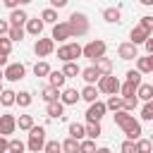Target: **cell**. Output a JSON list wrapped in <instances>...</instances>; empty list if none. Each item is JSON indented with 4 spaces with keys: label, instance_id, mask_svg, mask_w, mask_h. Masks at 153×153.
<instances>
[{
    "label": "cell",
    "instance_id": "e575fe53",
    "mask_svg": "<svg viewBox=\"0 0 153 153\" xmlns=\"http://www.w3.org/2000/svg\"><path fill=\"white\" fill-rule=\"evenodd\" d=\"M60 146H62V153H79V141H74V139H65V141H60Z\"/></svg>",
    "mask_w": 153,
    "mask_h": 153
},
{
    "label": "cell",
    "instance_id": "f907efd6",
    "mask_svg": "<svg viewBox=\"0 0 153 153\" xmlns=\"http://www.w3.org/2000/svg\"><path fill=\"white\" fill-rule=\"evenodd\" d=\"M65 5H67V0H50V10H55V12L60 7H65Z\"/></svg>",
    "mask_w": 153,
    "mask_h": 153
},
{
    "label": "cell",
    "instance_id": "ffe728a7",
    "mask_svg": "<svg viewBox=\"0 0 153 153\" xmlns=\"http://www.w3.org/2000/svg\"><path fill=\"white\" fill-rule=\"evenodd\" d=\"M26 19H29V14H26V10L24 7H19V10H14V12H10V26H24L26 24Z\"/></svg>",
    "mask_w": 153,
    "mask_h": 153
},
{
    "label": "cell",
    "instance_id": "836d02e7",
    "mask_svg": "<svg viewBox=\"0 0 153 153\" xmlns=\"http://www.w3.org/2000/svg\"><path fill=\"white\" fill-rule=\"evenodd\" d=\"M134 148H136V153H151L153 151V143H151V139H136L134 141Z\"/></svg>",
    "mask_w": 153,
    "mask_h": 153
},
{
    "label": "cell",
    "instance_id": "3957f363",
    "mask_svg": "<svg viewBox=\"0 0 153 153\" xmlns=\"http://www.w3.org/2000/svg\"><path fill=\"white\" fill-rule=\"evenodd\" d=\"M45 146V127L43 124H33L29 129V139H26V148L31 153H43Z\"/></svg>",
    "mask_w": 153,
    "mask_h": 153
},
{
    "label": "cell",
    "instance_id": "30bf717a",
    "mask_svg": "<svg viewBox=\"0 0 153 153\" xmlns=\"http://www.w3.org/2000/svg\"><path fill=\"white\" fill-rule=\"evenodd\" d=\"M17 131V117L14 115H10V112H5V115H0V136H10V134H14Z\"/></svg>",
    "mask_w": 153,
    "mask_h": 153
},
{
    "label": "cell",
    "instance_id": "d6a6232c",
    "mask_svg": "<svg viewBox=\"0 0 153 153\" xmlns=\"http://www.w3.org/2000/svg\"><path fill=\"white\" fill-rule=\"evenodd\" d=\"M26 151V143L22 139H10L7 141V153H24Z\"/></svg>",
    "mask_w": 153,
    "mask_h": 153
},
{
    "label": "cell",
    "instance_id": "ac0fdd59",
    "mask_svg": "<svg viewBox=\"0 0 153 153\" xmlns=\"http://www.w3.org/2000/svg\"><path fill=\"white\" fill-rule=\"evenodd\" d=\"M79 76H81V79L86 81V86H96V81L100 79V74H98V69H96L93 65H88V67H84Z\"/></svg>",
    "mask_w": 153,
    "mask_h": 153
},
{
    "label": "cell",
    "instance_id": "7dc6e473",
    "mask_svg": "<svg viewBox=\"0 0 153 153\" xmlns=\"http://www.w3.org/2000/svg\"><path fill=\"white\" fill-rule=\"evenodd\" d=\"M2 5H5L7 10H12V12H14V10H19V7H22V0H5Z\"/></svg>",
    "mask_w": 153,
    "mask_h": 153
},
{
    "label": "cell",
    "instance_id": "60d3db41",
    "mask_svg": "<svg viewBox=\"0 0 153 153\" xmlns=\"http://www.w3.org/2000/svg\"><path fill=\"white\" fill-rule=\"evenodd\" d=\"M43 153H62V146H60V141H57V139H50V141H45V146H43Z\"/></svg>",
    "mask_w": 153,
    "mask_h": 153
},
{
    "label": "cell",
    "instance_id": "4dcf8cb0",
    "mask_svg": "<svg viewBox=\"0 0 153 153\" xmlns=\"http://www.w3.org/2000/svg\"><path fill=\"white\" fill-rule=\"evenodd\" d=\"M24 26H10V31H7V38L12 41V43H22L24 41Z\"/></svg>",
    "mask_w": 153,
    "mask_h": 153
},
{
    "label": "cell",
    "instance_id": "44dd1931",
    "mask_svg": "<svg viewBox=\"0 0 153 153\" xmlns=\"http://www.w3.org/2000/svg\"><path fill=\"white\" fill-rule=\"evenodd\" d=\"M65 84H67V79H65V74L62 72H53L50 69V74H48V86H53V88H57V91H62L65 88Z\"/></svg>",
    "mask_w": 153,
    "mask_h": 153
},
{
    "label": "cell",
    "instance_id": "8d00e7d4",
    "mask_svg": "<svg viewBox=\"0 0 153 153\" xmlns=\"http://www.w3.org/2000/svg\"><path fill=\"white\" fill-rule=\"evenodd\" d=\"M105 110H112V112L122 110V98H120V96H108V100H105Z\"/></svg>",
    "mask_w": 153,
    "mask_h": 153
},
{
    "label": "cell",
    "instance_id": "c3c4849f",
    "mask_svg": "<svg viewBox=\"0 0 153 153\" xmlns=\"http://www.w3.org/2000/svg\"><path fill=\"white\" fill-rule=\"evenodd\" d=\"M143 48H146V55H153V33L143 41Z\"/></svg>",
    "mask_w": 153,
    "mask_h": 153
},
{
    "label": "cell",
    "instance_id": "5bb4252c",
    "mask_svg": "<svg viewBox=\"0 0 153 153\" xmlns=\"http://www.w3.org/2000/svg\"><path fill=\"white\" fill-rule=\"evenodd\" d=\"M60 103H62L65 108H67V105H76V103H79V91L65 86V88L60 91Z\"/></svg>",
    "mask_w": 153,
    "mask_h": 153
},
{
    "label": "cell",
    "instance_id": "816d5d0a",
    "mask_svg": "<svg viewBox=\"0 0 153 153\" xmlns=\"http://www.w3.org/2000/svg\"><path fill=\"white\" fill-rule=\"evenodd\" d=\"M7 141H10V139L0 136V153H7Z\"/></svg>",
    "mask_w": 153,
    "mask_h": 153
},
{
    "label": "cell",
    "instance_id": "484cf974",
    "mask_svg": "<svg viewBox=\"0 0 153 153\" xmlns=\"http://www.w3.org/2000/svg\"><path fill=\"white\" fill-rule=\"evenodd\" d=\"M84 131H86V139L96 141L103 134V127H100V122H88V124H84Z\"/></svg>",
    "mask_w": 153,
    "mask_h": 153
},
{
    "label": "cell",
    "instance_id": "bcb514c9",
    "mask_svg": "<svg viewBox=\"0 0 153 153\" xmlns=\"http://www.w3.org/2000/svg\"><path fill=\"white\" fill-rule=\"evenodd\" d=\"M120 153H136V148H134V141H122V146H120Z\"/></svg>",
    "mask_w": 153,
    "mask_h": 153
},
{
    "label": "cell",
    "instance_id": "9a60e30c",
    "mask_svg": "<svg viewBox=\"0 0 153 153\" xmlns=\"http://www.w3.org/2000/svg\"><path fill=\"white\" fill-rule=\"evenodd\" d=\"M136 72L143 76V74H151L153 72V55H139L136 57Z\"/></svg>",
    "mask_w": 153,
    "mask_h": 153
},
{
    "label": "cell",
    "instance_id": "4316f807",
    "mask_svg": "<svg viewBox=\"0 0 153 153\" xmlns=\"http://www.w3.org/2000/svg\"><path fill=\"white\" fill-rule=\"evenodd\" d=\"M41 98H43V103H45V105H48V103H55V100H60V91H57V88H53V86H43Z\"/></svg>",
    "mask_w": 153,
    "mask_h": 153
},
{
    "label": "cell",
    "instance_id": "7c38bea8",
    "mask_svg": "<svg viewBox=\"0 0 153 153\" xmlns=\"http://www.w3.org/2000/svg\"><path fill=\"white\" fill-rule=\"evenodd\" d=\"M117 57H120V60H136V57H139V48L131 45L129 41H124V43L117 45Z\"/></svg>",
    "mask_w": 153,
    "mask_h": 153
},
{
    "label": "cell",
    "instance_id": "7bdbcfd3",
    "mask_svg": "<svg viewBox=\"0 0 153 153\" xmlns=\"http://www.w3.org/2000/svg\"><path fill=\"white\" fill-rule=\"evenodd\" d=\"M93 151H96V141H91V139L79 141V153H93Z\"/></svg>",
    "mask_w": 153,
    "mask_h": 153
},
{
    "label": "cell",
    "instance_id": "9c48e42d",
    "mask_svg": "<svg viewBox=\"0 0 153 153\" xmlns=\"http://www.w3.org/2000/svg\"><path fill=\"white\" fill-rule=\"evenodd\" d=\"M105 103L103 100H96V103H91L88 105V110H86V124L88 122H100L103 117H105Z\"/></svg>",
    "mask_w": 153,
    "mask_h": 153
},
{
    "label": "cell",
    "instance_id": "52a82bcc",
    "mask_svg": "<svg viewBox=\"0 0 153 153\" xmlns=\"http://www.w3.org/2000/svg\"><path fill=\"white\" fill-rule=\"evenodd\" d=\"M26 76V65L24 62H10L5 69H2V79H7V81H22Z\"/></svg>",
    "mask_w": 153,
    "mask_h": 153
},
{
    "label": "cell",
    "instance_id": "7402d4cb",
    "mask_svg": "<svg viewBox=\"0 0 153 153\" xmlns=\"http://www.w3.org/2000/svg\"><path fill=\"white\" fill-rule=\"evenodd\" d=\"M136 100L153 103V86H151V84H139V88H136Z\"/></svg>",
    "mask_w": 153,
    "mask_h": 153
},
{
    "label": "cell",
    "instance_id": "11a10c76",
    "mask_svg": "<svg viewBox=\"0 0 153 153\" xmlns=\"http://www.w3.org/2000/svg\"><path fill=\"white\" fill-rule=\"evenodd\" d=\"M0 93H2V79H0Z\"/></svg>",
    "mask_w": 153,
    "mask_h": 153
},
{
    "label": "cell",
    "instance_id": "4fadbf2b",
    "mask_svg": "<svg viewBox=\"0 0 153 153\" xmlns=\"http://www.w3.org/2000/svg\"><path fill=\"white\" fill-rule=\"evenodd\" d=\"M148 36H151V33H148L146 29H141V26L136 24V26H131V31H129V43L139 48V45H143V41H146Z\"/></svg>",
    "mask_w": 153,
    "mask_h": 153
},
{
    "label": "cell",
    "instance_id": "7a4b0ae2",
    "mask_svg": "<svg viewBox=\"0 0 153 153\" xmlns=\"http://www.w3.org/2000/svg\"><path fill=\"white\" fill-rule=\"evenodd\" d=\"M67 26H69V31H72V38H81V36H86L88 29H91L88 17H86L84 12H72L69 19H67Z\"/></svg>",
    "mask_w": 153,
    "mask_h": 153
},
{
    "label": "cell",
    "instance_id": "9f6ffc18",
    "mask_svg": "<svg viewBox=\"0 0 153 153\" xmlns=\"http://www.w3.org/2000/svg\"><path fill=\"white\" fill-rule=\"evenodd\" d=\"M0 79H2V69H0Z\"/></svg>",
    "mask_w": 153,
    "mask_h": 153
},
{
    "label": "cell",
    "instance_id": "2e32d148",
    "mask_svg": "<svg viewBox=\"0 0 153 153\" xmlns=\"http://www.w3.org/2000/svg\"><path fill=\"white\" fill-rule=\"evenodd\" d=\"M24 33H31V36H36V38H41V33H43V22L36 17V19H26V24H24Z\"/></svg>",
    "mask_w": 153,
    "mask_h": 153
},
{
    "label": "cell",
    "instance_id": "ab89813d",
    "mask_svg": "<svg viewBox=\"0 0 153 153\" xmlns=\"http://www.w3.org/2000/svg\"><path fill=\"white\" fill-rule=\"evenodd\" d=\"M139 117H141V122H153V103H143Z\"/></svg>",
    "mask_w": 153,
    "mask_h": 153
},
{
    "label": "cell",
    "instance_id": "8fae6325",
    "mask_svg": "<svg viewBox=\"0 0 153 153\" xmlns=\"http://www.w3.org/2000/svg\"><path fill=\"white\" fill-rule=\"evenodd\" d=\"M53 50H55V43L50 38H36V43H33L36 57H48V55H53Z\"/></svg>",
    "mask_w": 153,
    "mask_h": 153
},
{
    "label": "cell",
    "instance_id": "1f68e13d",
    "mask_svg": "<svg viewBox=\"0 0 153 153\" xmlns=\"http://www.w3.org/2000/svg\"><path fill=\"white\" fill-rule=\"evenodd\" d=\"M41 22H43V26H45V24H53V26H55V24H57V12L50 10V7H45V10L41 12Z\"/></svg>",
    "mask_w": 153,
    "mask_h": 153
},
{
    "label": "cell",
    "instance_id": "d4e9b609",
    "mask_svg": "<svg viewBox=\"0 0 153 153\" xmlns=\"http://www.w3.org/2000/svg\"><path fill=\"white\" fill-rule=\"evenodd\" d=\"M69 139H74V141H84L86 139V131H84L81 122H69Z\"/></svg>",
    "mask_w": 153,
    "mask_h": 153
},
{
    "label": "cell",
    "instance_id": "d6986e66",
    "mask_svg": "<svg viewBox=\"0 0 153 153\" xmlns=\"http://www.w3.org/2000/svg\"><path fill=\"white\" fill-rule=\"evenodd\" d=\"M45 115H48L50 120H62V117H65V105H62L60 100L48 103V105H45Z\"/></svg>",
    "mask_w": 153,
    "mask_h": 153
},
{
    "label": "cell",
    "instance_id": "74e56055",
    "mask_svg": "<svg viewBox=\"0 0 153 153\" xmlns=\"http://www.w3.org/2000/svg\"><path fill=\"white\" fill-rule=\"evenodd\" d=\"M17 127H19L22 131H29V129L33 127V117H31V115H19V117H17Z\"/></svg>",
    "mask_w": 153,
    "mask_h": 153
},
{
    "label": "cell",
    "instance_id": "681fc988",
    "mask_svg": "<svg viewBox=\"0 0 153 153\" xmlns=\"http://www.w3.org/2000/svg\"><path fill=\"white\" fill-rule=\"evenodd\" d=\"M7 31H10V22L7 19H0V38L7 36Z\"/></svg>",
    "mask_w": 153,
    "mask_h": 153
},
{
    "label": "cell",
    "instance_id": "ee69618b",
    "mask_svg": "<svg viewBox=\"0 0 153 153\" xmlns=\"http://www.w3.org/2000/svg\"><path fill=\"white\" fill-rule=\"evenodd\" d=\"M139 26H141V29H146L148 33H153V17H151V14H143V17H141V22H139Z\"/></svg>",
    "mask_w": 153,
    "mask_h": 153
},
{
    "label": "cell",
    "instance_id": "f1b7e54d",
    "mask_svg": "<svg viewBox=\"0 0 153 153\" xmlns=\"http://www.w3.org/2000/svg\"><path fill=\"white\" fill-rule=\"evenodd\" d=\"M31 103H33L31 91H19V93L14 96V105H19V108H29Z\"/></svg>",
    "mask_w": 153,
    "mask_h": 153
},
{
    "label": "cell",
    "instance_id": "f35d334b",
    "mask_svg": "<svg viewBox=\"0 0 153 153\" xmlns=\"http://www.w3.org/2000/svg\"><path fill=\"white\" fill-rule=\"evenodd\" d=\"M33 74H36V76H48V74H50V65H48L45 60L36 62V65H33Z\"/></svg>",
    "mask_w": 153,
    "mask_h": 153
},
{
    "label": "cell",
    "instance_id": "6da1fadb",
    "mask_svg": "<svg viewBox=\"0 0 153 153\" xmlns=\"http://www.w3.org/2000/svg\"><path fill=\"white\" fill-rule=\"evenodd\" d=\"M112 120H115V124L127 134V141H136V139H141L143 129H141V122H139L134 115H129V112H124V110H117V112L112 115Z\"/></svg>",
    "mask_w": 153,
    "mask_h": 153
},
{
    "label": "cell",
    "instance_id": "f5cc1de1",
    "mask_svg": "<svg viewBox=\"0 0 153 153\" xmlns=\"http://www.w3.org/2000/svg\"><path fill=\"white\" fill-rule=\"evenodd\" d=\"M7 65H10V60H7V55H2V53H0V69H5Z\"/></svg>",
    "mask_w": 153,
    "mask_h": 153
},
{
    "label": "cell",
    "instance_id": "5b68a950",
    "mask_svg": "<svg viewBox=\"0 0 153 153\" xmlns=\"http://www.w3.org/2000/svg\"><path fill=\"white\" fill-rule=\"evenodd\" d=\"M79 57H81V45L74 43V41H69V43L57 48V60L60 62H76Z\"/></svg>",
    "mask_w": 153,
    "mask_h": 153
},
{
    "label": "cell",
    "instance_id": "f6af8a7d",
    "mask_svg": "<svg viewBox=\"0 0 153 153\" xmlns=\"http://www.w3.org/2000/svg\"><path fill=\"white\" fill-rule=\"evenodd\" d=\"M0 53H2V55H7V57H10V53H12V41H10L7 36H2V38H0Z\"/></svg>",
    "mask_w": 153,
    "mask_h": 153
},
{
    "label": "cell",
    "instance_id": "db71d44e",
    "mask_svg": "<svg viewBox=\"0 0 153 153\" xmlns=\"http://www.w3.org/2000/svg\"><path fill=\"white\" fill-rule=\"evenodd\" d=\"M93 153H112V151H110L108 146H96V151H93Z\"/></svg>",
    "mask_w": 153,
    "mask_h": 153
},
{
    "label": "cell",
    "instance_id": "f546056e",
    "mask_svg": "<svg viewBox=\"0 0 153 153\" xmlns=\"http://www.w3.org/2000/svg\"><path fill=\"white\" fill-rule=\"evenodd\" d=\"M14 96H17V91L2 88V93H0V105H2V108H12V105H14Z\"/></svg>",
    "mask_w": 153,
    "mask_h": 153
},
{
    "label": "cell",
    "instance_id": "d590c367",
    "mask_svg": "<svg viewBox=\"0 0 153 153\" xmlns=\"http://www.w3.org/2000/svg\"><path fill=\"white\" fill-rule=\"evenodd\" d=\"M136 108H139V100H136V96L122 98V110H124V112H129V115H131V112H134Z\"/></svg>",
    "mask_w": 153,
    "mask_h": 153
},
{
    "label": "cell",
    "instance_id": "ba28073f",
    "mask_svg": "<svg viewBox=\"0 0 153 153\" xmlns=\"http://www.w3.org/2000/svg\"><path fill=\"white\" fill-rule=\"evenodd\" d=\"M69 38H72V31H69L67 22H57V24L53 26V31H50V41L65 45V43H69Z\"/></svg>",
    "mask_w": 153,
    "mask_h": 153
},
{
    "label": "cell",
    "instance_id": "603a6c76",
    "mask_svg": "<svg viewBox=\"0 0 153 153\" xmlns=\"http://www.w3.org/2000/svg\"><path fill=\"white\" fill-rule=\"evenodd\" d=\"M79 100H86L88 105L96 103V100H98V88H96V86H84V88L79 91Z\"/></svg>",
    "mask_w": 153,
    "mask_h": 153
},
{
    "label": "cell",
    "instance_id": "e0dca14e",
    "mask_svg": "<svg viewBox=\"0 0 153 153\" xmlns=\"http://www.w3.org/2000/svg\"><path fill=\"white\" fill-rule=\"evenodd\" d=\"M93 67L98 69V74H100V76H108V74H112L115 62H112L110 57H100V60H96V62H93Z\"/></svg>",
    "mask_w": 153,
    "mask_h": 153
},
{
    "label": "cell",
    "instance_id": "277c9868",
    "mask_svg": "<svg viewBox=\"0 0 153 153\" xmlns=\"http://www.w3.org/2000/svg\"><path fill=\"white\" fill-rule=\"evenodd\" d=\"M105 50H108L105 41H100V38H93V41H88L86 45H81V57L91 60V65H93L96 60L105 57Z\"/></svg>",
    "mask_w": 153,
    "mask_h": 153
},
{
    "label": "cell",
    "instance_id": "83f0119b",
    "mask_svg": "<svg viewBox=\"0 0 153 153\" xmlns=\"http://www.w3.org/2000/svg\"><path fill=\"white\" fill-rule=\"evenodd\" d=\"M60 72L65 74V79H74V76L81 74V67H79L76 62H65V67H62Z\"/></svg>",
    "mask_w": 153,
    "mask_h": 153
},
{
    "label": "cell",
    "instance_id": "8992f818",
    "mask_svg": "<svg viewBox=\"0 0 153 153\" xmlns=\"http://www.w3.org/2000/svg\"><path fill=\"white\" fill-rule=\"evenodd\" d=\"M96 88H98V93H105V96H117V93H120V79H117V76H112V74L100 76V79L96 81Z\"/></svg>",
    "mask_w": 153,
    "mask_h": 153
},
{
    "label": "cell",
    "instance_id": "cb8c5ba5",
    "mask_svg": "<svg viewBox=\"0 0 153 153\" xmlns=\"http://www.w3.org/2000/svg\"><path fill=\"white\" fill-rule=\"evenodd\" d=\"M120 17H122L120 7H105V10H103V19H105L108 24H120V22H122Z\"/></svg>",
    "mask_w": 153,
    "mask_h": 153
},
{
    "label": "cell",
    "instance_id": "b9f144b4",
    "mask_svg": "<svg viewBox=\"0 0 153 153\" xmlns=\"http://www.w3.org/2000/svg\"><path fill=\"white\" fill-rule=\"evenodd\" d=\"M124 81H129V84H136V86H139V84H143V79H141V74H139L136 69H129V72L124 74Z\"/></svg>",
    "mask_w": 153,
    "mask_h": 153
}]
</instances>
